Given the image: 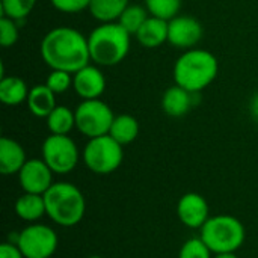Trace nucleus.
I'll use <instances>...</instances> for the list:
<instances>
[{
	"label": "nucleus",
	"mask_w": 258,
	"mask_h": 258,
	"mask_svg": "<svg viewBox=\"0 0 258 258\" xmlns=\"http://www.w3.org/2000/svg\"><path fill=\"white\" fill-rule=\"evenodd\" d=\"M219 63L213 53L201 48L186 50L174 65L175 85L200 94L218 76Z\"/></svg>",
	"instance_id": "obj_2"
},
{
	"label": "nucleus",
	"mask_w": 258,
	"mask_h": 258,
	"mask_svg": "<svg viewBox=\"0 0 258 258\" xmlns=\"http://www.w3.org/2000/svg\"><path fill=\"white\" fill-rule=\"evenodd\" d=\"M73 88L76 94L83 100L100 98L106 89L104 74L92 65H86L73 74Z\"/></svg>",
	"instance_id": "obj_13"
},
{
	"label": "nucleus",
	"mask_w": 258,
	"mask_h": 258,
	"mask_svg": "<svg viewBox=\"0 0 258 258\" xmlns=\"http://www.w3.org/2000/svg\"><path fill=\"white\" fill-rule=\"evenodd\" d=\"M213 258H239L236 252H222V254H215Z\"/></svg>",
	"instance_id": "obj_32"
},
{
	"label": "nucleus",
	"mask_w": 258,
	"mask_h": 258,
	"mask_svg": "<svg viewBox=\"0 0 258 258\" xmlns=\"http://www.w3.org/2000/svg\"><path fill=\"white\" fill-rule=\"evenodd\" d=\"M197 95V92H190L178 85H174L171 88H168L162 97V109L166 115L172 116V118H180L184 116L194 103V97Z\"/></svg>",
	"instance_id": "obj_14"
},
{
	"label": "nucleus",
	"mask_w": 258,
	"mask_h": 258,
	"mask_svg": "<svg viewBox=\"0 0 258 258\" xmlns=\"http://www.w3.org/2000/svg\"><path fill=\"white\" fill-rule=\"evenodd\" d=\"M213 254L236 252L245 242L243 224L230 215L209 218L201 228L200 236Z\"/></svg>",
	"instance_id": "obj_5"
},
{
	"label": "nucleus",
	"mask_w": 258,
	"mask_h": 258,
	"mask_svg": "<svg viewBox=\"0 0 258 258\" xmlns=\"http://www.w3.org/2000/svg\"><path fill=\"white\" fill-rule=\"evenodd\" d=\"M35 5L36 0H2V15L20 21L33 11Z\"/></svg>",
	"instance_id": "obj_25"
},
{
	"label": "nucleus",
	"mask_w": 258,
	"mask_h": 258,
	"mask_svg": "<svg viewBox=\"0 0 258 258\" xmlns=\"http://www.w3.org/2000/svg\"><path fill=\"white\" fill-rule=\"evenodd\" d=\"M0 258H24V255L15 243L6 242L0 246Z\"/></svg>",
	"instance_id": "obj_30"
},
{
	"label": "nucleus",
	"mask_w": 258,
	"mask_h": 258,
	"mask_svg": "<svg viewBox=\"0 0 258 258\" xmlns=\"http://www.w3.org/2000/svg\"><path fill=\"white\" fill-rule=\"evenodd\" d=\"M177 215L187 228H203L209 221V204L200 194H186L177 204Z\"/></svg>",
	"instance_id": "obj_12"
},
{
	"label": "nucleus",
	"mask_w": 258,
	"mask_h": 258,
	"mask_svg": "<svg viewBox=\"0 0 258 258\" xmlns=\"http://www.w3.org/2000/svg\"><path fill=\"white\" fill-rule=\"evenodd\" d=\"M15 213L26 222H35L41 219L44 215H47L44 195L24 192L15 203Z\"/></svg>",
	"instance_id": "obj_19"
},
{
	"label": "nucleus",
	"mask_w": 258,
	"mask_h": 258,
	"mask_svg": "<svg viewBox=\"0 0 258 258\" xmlns=\"http://www.w3.org/2000/svg\"><path fill=\"white\" fill-rule=\"evenodd\" d=\"M51 5L65 14H77L89 8L91 0H50Z\"/></svg>",
	"instance_id": "obj_29"
},
{
	"label": "nucleus",
	"mask_w": 258,
	"mask_h": 258,
	"mask_svg": "<svg viewBox=\"0 0 258 258\" xmlns=\"http://www.w3.org/2000/svg\"><path fill=\"white\" fill-rule=\"evenodd\" d=\"M249 112H251V116L258 122V94H255L252 98H251V103H249Z\"/></svg>",
	"instance_id": "obj_31"
},
{
	"label": "nucleus",
	"mask_w": 258,
	"mask_h": 258,
	"mask_svg": "<svg viewBox=\"0 0 258 258\" xmlns=\"http://www.w3.org/2000/svg\"><path fill=\"white\" fill-rule=\"evenodd\" d=\"M41 57L51 70L74 74L89 65L88 38L73 27H54L41 41Z\"/></svg>",
	"instance_id": "obj_1"
},
{
	"label": "nucleus",
	"mask_w": 258,
	"mask_h": 258,
	"mask_svg": "<svg viewBox=\"0 0 258 258\" xmlns=\"http://www.w3.org/2000/svg\"><path fill=\"white\" fill-rule=\"evenodd\" d=\"M47 216L60 227L77 225L86 212V201L83 194L73 183H53L44 194Z\"/></svg>",
	"instance_id": "obj_4"
},
{
	"label": "nucleus",
	"mask_w": 258,
	"mask_h": 258,
	"mask_svg": "<svg viewBox=\"0 0 258 258\" xmlns=\"http://www.w3.org/2000/svg\"><path fill=\"white\" fill-rule=\"evenodd\" d=\"M109 135L122 147L132 144L139 135V122L135 116L122 113L115 116Z\"/></svg>",
	"instance_id": "obj_20"
},
{
	"label": "nucleus",
	"mask_w": 258,
	"mask_h": 258,
	"mask_svg": "<svg viewBox=\"0 0 258 258\" xmlns=\"http://www.w3.org/2000/svg\"><path fill=\"white\" fill-rule=\"evenodd\" d=\"M178 258H212V251L201 237H194L181 246Z\"/></svg>",
	"instance_id": "obj_26"
},
{
	"label": "nucleus",
	"mask_w": 258,
	"mask_h": 258,
	"mask_svg": "<svg viewBox=\"0 0 258 258\" xmlns=\"http://www.w3.org/2000/svg\"><path fill=\"white\" fill-rule=\"evenodd\" d=\"M124 159L122 145L110 135L89 139L83 150V160L89 171L106 175L116 171Z\"/></svg>",
	"instance_id": "obj_6"
},
{
	"label": "nucleus",
	"mask_w": 258,
	"mask_h": 258,
	"mask_svg": "<svg viewBox=\"0 0 258 258\" xmlns=\"http://www.w3.org/2000/svg\"><path fill=\"white\" fill-rule=\"evenodd\" d=\"M45 119L51 135H68L76 127V113L67 106H56Z\"/></svg>",
	"instance_id": "obj_22"
},
{
	"label": "nucleus",
	"mask_w": 258,
	"mask_h": 258,
	"mask_svg": "<svg viewBox=\"0 0 258 258\" xmlns=\"http://www.w3.org/2000/svg\"><path fill=\"white\" fill-rule=\"evenodd\" d=\"M74 113L76 128L89 139L109 135L112 122L115 119L112 109L100 98L83 100L77 106Z\"/></svg>",
	"instance_id": "obj_7"
},
{
	"label": "nucleus",
	"mask_w": 258,
	"mask_h": 258,
	"mask_svg": "<svg viewBox=\"0 0 258 258\" xmlns=\"http://www.w3.org/2000/svg\"><path fill=\"white\" fill-rule=\"evenodd\" d=\"M201 23L189 15H177L168 21V42L177 48L190 50L203 38Z\"/></svg>",
	"instance_id": "obj_11"
},
{
	"label": "nucleus",
	"mask_w": 258,
	"mask_h": 258,
	"mask_svg": "<svg viewBox=\"0 0 258 258\" xmlns=\"http://www.w3.org/2000/svg\"><path fill=\"white\" fill-rule=\"evenodd\" d=\"M27 85L17 76H5L0 79V101L6 106H18L27 101Z\"/></svg>",
	"instance_id": "obj_18"
},
{
	"label": "nucleus",
	"mask_w": 258,
	"mask_h": 258,
	"mask_svg": "<svg viewBox=\"0 0 258 258\" xmlns=\"http://www.w3.org/2000/svg\"><path fill=\"white\" fill-rule=\"evenodd\" d=\"M41 151L42 160L54 174H68L79 163V148L68 135H50Z\"/></svg>",
	"instance_id": "obj_8"
},
{
	"label": "nucleus",
	"mask_w": 258,
	"mask_h": 258,
	"mask_svg": "<svg viewBox=\"0 0 258 258\" xmlns=\"http://www.w3.org/2000/svg\"><path fill=\"white\" fill-rule=\"evenodd\" d=\"M88 258H103V257H98V255H92V257H88Z\"/></svg>",
	"instance_id": "obj_33"
},
{
	"label": "nucleus",
	"mask_w": 258,
	"mask_h": 258,
	"mask_svg": "<svg viewBox=\"0 0 258 258\" xmlns=\"http://www.w3.org/2000/svg\"><path fill=\"white\" fill-rule=\"evenodd\" d=\"M56 106V94L45 83L36 85L29 91L27 107L32 115L38 118H47Z\"/></svg>",
	"instance_id": "obj_17"
},
{
	"label": "nucleus",
	"mask_w": 258,
	"mask_h": 258,
	"mask_svg": "<svg viewBox=\"0 0 258 258\" xmlns=\"http://www.w3.org/2000/svg\"><path fill=\"white\" fill-rule=\"evenodd\" d=\"M45 85L54 92V94H63L73 86V74L60 70H51L48 74Z\"/></svg>",
	"instance_id": "obj_27"
},
{
	"label": "nucleus",
	"mask_w": 258,
	"mask_h": 258,
	"mask_svg": "<svg viewBox=\"0 0 258 258\" xmlns=\"http://www.w3.org/2000/svg\"><path fill=\"white\" fill-rule=\"evenodd\" d=\"M145 8L153 17L169 21L178 15L181 0H145Z\"/></svg>",
	"instance_id": "obj_24"
},
{
	"label": "nucleus",
	"mask_w": 258,
	"mask_h": 258,
	"mask_svg": "<svg viewBox=\"0 0 258 258\" xmlns=\"http://www.w3.org/2000/svg\"><path fill=\"white\" fill-rule=\"evenodd\" d=\"M147 18H148L147 8H144L141 5H128L124 9V12L121 14V17L118 18V23L130 35H136L138 30L142 27V24L147 21Z\"/></svg>",
	"instance_id": "obj_23"
},
{
	"label": "nucleus",
	"mask_w": 258,
	"mask_h": 258,
	"mask_svg": "<svg viewBox=\"0 0 258 258\" xmlns=\"http://www.w3.org/2000/svg\"><path fill=\"white\" fill-rule=\"evenodd\" d=\"M128 6V0H91L89 12L101 23H113Z\"/></svg>",
	"instance_id": "obj_21"
},
{
	"label": "nucleus",
	"mask_w": 258,
	"mask_h": 258,
	"mask_svg": "<svg viewBox=\"0 0 258 258\" xmlns=\"http://www.w3.org/2000/svg\"><path fill=\"white\" fill-rule=\"evenodd\" d=\"M18 41V26L17 21L2 15L0 17V44L2 47H11Z\"/></svg>",
	"instance_id": "obj_28"
},
{
	"label": "nucleus",
	"mask_w": 258,
	"mask_h": 258,
	"mask_svg": "<svg viewBox=\"0 0 258 258\" xmlns=\"http://www.w3.org/2000/svg\"><path fill=\"white\" fill-rule=\"evenodd\" d=\"M27 162L24 148L11 138L0 139V172L3 175L18 174Z\"/></svg>",
	"instance_id": "obj_15"
},
{
	"label": "nucleus",
	"mask_w": 258,
	"mask_h": 258,
	"mask_svg": "<svg viewBox=\"0 0 258 258\" xmlns=\"http://www.w3.org/2000/svg\"><path fill=\"white\" fill-rule=\"evenodd\" d=\"M132 35L119 23H103L88 36L91 60L101 67H113L125 59Z\"/></svg>",
	"instance_id": "obj_3"
},
{
	"label": "nucleus",
	"mask_w": 258,
	"mask_h": 258,
	"mask_svg": "<svg viewBox=\"0 0 258 258\" xmlns=\"http://www.w3.org/2000/svg\"><path fill=\"white\" fill-rule=\"evenodd\" d=\"M57 234L42 224H32L18 233L17 246L24 258H50L57 249Z\"/></svg>",
	"instance_id": "obj_9"
},
{
	"label": "nucleus",
	"mask_w": 258,
	"mask_h": 258,
	"mask_svg": "<svg viewBox=\"0 0 258 258\" xmlns=\"http://www.w3.org/2000/svg\"><path fill=\"white\" fill-rule=\"evenodd\" d=\"M135 36L145 48H156L168 41V21L151 15Z\"/></svg>",
	"instance_id": "obj_16"
},
{
	"label": "nucleus",
	"mask_w": 258,
	"mask_h": 258,
	"mask_svg": "<svg viewBox=\"0 0 258 258\" xmlns=\"http://www.w3.org/2000/svg\"><path fill=\"white\" fill-rule=\"evenodd\" d=\"M53 171L42 159H30L18 172V183L26 194L44 195L53 184Z\"/></svg>",
	"instance_id": "obj_10"
}]
</instances>
